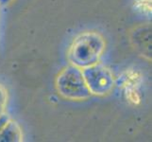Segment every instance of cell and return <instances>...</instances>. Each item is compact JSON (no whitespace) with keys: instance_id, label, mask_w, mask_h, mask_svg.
I'll return each mask as SVG.
<instances>
[{"instance_id":"cell-10","label":"cell","mask_w":152,"mask_h":142,"mask_svg":"<svg viewBox=\"0 0 152 142\" xmlns=\"http://www.w3.org/2000/svg\"><path fill=\"white\" fill-rule=\"evenodd\" d=\"M13 0H0V6H7V5L10 4Z\"/></svg>"},{"instance_id":"cell-7","label":"cell","mask_w":152,"mask_h":142,"mask_svg":"<svg viewBox=\"0 0 152 142\" xmlns=\"http://www.w3.org/2000/svg\"><path fill=\"white\" fill-rule=\"evenodd\" d=\"M136 10L143 14L149 15L151 13V0H133Z\"/></svg>"},{"instance_id":"cell-4","label":"cell","mask_w":152,"mask_h":142,"mask_svg":"<svg viewBox=\"0 0 152 142\" xmlns=\"http://www.w3.org/2000/svg\"><path fill=\"white\" fill-rule=\"evenodd\" d=\"M143 82V75L136 69H128L124 71L116 81V85L123 89L129 87H139Z\"/></svg>"},{"instance_id":"cell-5","label":"cell","mask_w":152,"mask_h":142,"mask_svg":"<svg viewBox=\"0 0 152 142\" xmlns=\"http://www.w3.org/2000/svg\"><path fill=\"white\" fill-rule=\"evenodd\" d=\"M22 139V130L19 124L10 119L0 133V142H20Z\"/></svg>"},{"instance_id":"cell-9","label":"cell","mask_w":152,"mask_h":142,"mask_svg":"<svg viewBox=\"0 0 152 142\" xmlns=\"http://www.w3.org/2000/svg\"><path fill=\"white\" fill-rule=\"evenodd\" d=\"M7 99H8V94L7 90L5 89L3 85H0V103L2 104H7Z\"/></svg>"},{"instance_id":"cell-6","label":"cell","mask_w":152,"mask_h":142,"mask_svg":"<svg viewBox=\"0 0 152 142\" xmlns=\"http://www.w3.org/2000/svg\"><path fill=\"white\" fill-rule=\"evenodd\" d=\"M125 97L127 101L134 105H137L142 102V94H141L139 87H129L124 89Z\"/></svg>"},{"instance_id":"cell-1","label":"cell","mask_w":152,"mask_h":142,"mask_svg":"<svg viewBox=\"0 0 152 142\" xmlns=\"http://www.w3.org/2000/svg\"><path fill=\"white\" fill-rule=\"evenodd\" d=\"M105 40L96 31L82 32L72 42L67 57L71 65L83 68L99 62L105 50Z\"/></svg>"},{"instance_id":"cell-3","label":"cell","mask_w":152,"mask_h":142,"mask_svg":"<svg viewBox=\"0 0 152 142\" xmlns=\"http://www.w3.org/2000/svg\"><path fill=\"white\" fill-rule=\"evenodd\" d=\"M82 74L92 95L105 96L111 92L114 86L115 81L112 71L99 62L83 68Z\"/></svg>"},{"instance_id":"cell-8","label":"cell","mask_w":152,"mask_h":142,"mask_svg":"<svg viewBox=\"0 0 152 142\" xmlns=\"http://www.w3.org/2000/svg\"><path fill=\"white\" fill-rule=\"evenodd\" d=\"M10 120V116L5 114V113H2L0 115V133H1V131L4 129L5 126L7 125V123Z\"/></svg>"},{"instance_id":"cell-11","label":"cell","mask_w":152,"mask_h":142,"mask_svg":"<svg viewBox=\"0 0 152 142\" xmlns=\"http://www.w3.org/2000/svg\"><path fill=\"white\" fill-rule=\"evenodd\" d=\"M5 107H6V105H5V104H2V103H0V115H1L2 113H4Z\"/></svg>"},{"instance_id":"cell-2","label":"cell","mask_w":152,"mask_h":142,"mask_svg":"<svg viewBox=\"0 0 152 142\" xmlns=\"http://www.w3.org/2000/svg\"><path fill=\"white\" fill-rule=\"evenodd\" d=\"M56 88L61 97L71 101H83L92 95L85 82L82 69L73 65L66 66L58 75Z\"/></svg>"}]
</instances>
